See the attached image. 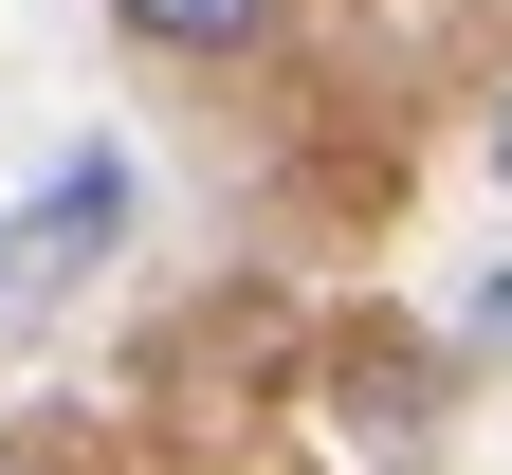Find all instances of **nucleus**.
Returning a JSON list of instances; mask_svg holds the SVG:
<instances>
[{
	"label": "nucleus",
	"instance_id": "nucleus-1",
	"mask_svg": "<svg viewBox=\"0 0 512 475\" xmlns=\"http://www.w3.org/2000/svg\"><path fill=\"white\" fill-rule=\"evenodd\" d=\"M110 19L147 37V55H256V37L293 19V0H110Z\"/></svg>",
	"mask_w": 512,
	"mask_h": 475
},
{
	"label": "nucleus",
	"instance_id": "nucleus-2",
	"mask_svg": "<svg viewBox=\"0 0 512 475\" xmlns=\"http://www.w3.org/2000/svg\"><path fill=\"white\" fill-rule=\"evenodd\" d=\"M494 165H512V110H494Z\"/></svg>",
	"mask_w": 512,
	"mask_h": 475
},
{
	"label": "nucleus",
	"instance_id": "nucleus-3",
	"mask_svg": "<svg viewBox=\"0 0 512 475\" xmlns=\"http://www.w3.org/2000/svg\"><path fill=\"white\" fill-rule=\"evenodd\" d=\"M0 475H55V457H0Z\"/></svg>",
	"mask_w": 512,
	"mask_h": 475
}]
</instances>
